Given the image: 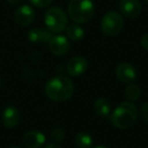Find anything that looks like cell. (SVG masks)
<instances>
[{"label":"cell","instance_id":"cell-3","mask_svg":"<svg viewBox=\"0 0 148 148\" xmlns=\"http://www.w3.org/2000/svg\"><path fill=\"white\" fill-rule=\"evenodd\" d=\"M67 9L69 17L78 25L88 23L95 15L92 0H70Z\"/></svg>","mask_w":148,"mask_h":148},{"label":"cell","instance_id":"cell-23","mask_svg":"<svg viewBox=\"0 0 148 148\" xmlns=\"http://www.w3.org/2000/svg\"><path fill=\"white\" fill-rule=\"evenodd\" d=\"M44 148H61L58 144H55V143H51V144H48L46 147Z\"/></svg>","mask_w":148,"mask_h":148},{"label":"cell","instance_id":"cell-20","mask_svg":"<svg viewBox=\"0 0 148 148\" xmlns=\"http://www.w3.org/2000/svg\"><path fill=\"white\" fill-rule=\"evenodd\" d=\"M140 114H141V117L144 119V121H146L148 123V101L143 103V106L141 107V110H140Z\"/></svg>","mask_w":148,"mask_h":148},{"label":"cell","instance_id":"cell-17","mask_svg":"<svg viewBox=\"0 0 148 148\" xmlns=\"http://www.w3.org/2000/svg\"><path fill=\"white\" fill-rule=\"evenodd\" d=\"M141 95V89L138 85L134 83H130L125 89V97L129 101H138Z\"/></svg>","mask_w":148,"mask_h":148},{"label":"cell","instance_id":"cell-10","mask_svg":"<svg viewBox=\"0 0 148 148\" xmlns=\"http://www.w3.org/2000/svg\"><path fill=\"white\" fill-rule=\"evenodd\" d=\"M88 62L82 56H75L68 61L67 72L70 76H80L87 70Z\"/></svg>","mask_w":148,"mask_h":148},{"label":"cell","instance_id":"cell-9","mask_svg":"<svg viewBox=\"0 0 148 148\" xmlns=\"http://www.w3.org/2000/svg\"><path fill=\"white\" fill-rule=\"evenodd\" d=\"M36 17V12L29 5L25 4L18 7L14 12V21L21 27H27L29 25Z\"/></svg>","mask_w":148,"mask_h":148},{"label":"cell","instance_id":"cell-14","mask_svg":"<svg viewBox=\"0 0 148 148\" xmlns=\"http://www.w3.org/2000/svg\"><path fill=\"white\" fill-rule=\"evenodd\" d=\"M93 109L97 115L101 117H109L111 115L112 106L109 99H107L106 97H99L93 103Z\"/></svg>","mask_w":148,"mask_h":148},{"label":"cell","instance_id":"cell-12","mask_svg":"<svg viewBox=\"0 0 148 148\" xmlns=\"http://www.w3.org/2000/svg\"><path fill=\"white\" fill-rule=\"evenodd\" d=\"M21 120V114L18 110L13 106L5 108L2 113V123L6 128H14Z\"/></svg>","mask_w":148,"mask_h":148},{"label":"cell","instance_id":"cell-27","mask_svg":"<svg viewBox=\"0 0 148 148\" xmlns=\"http://www.w3.org/2000/svg\"><path fill=\"white\" fill-rule=\"evenodd\" d=\"M145 1H146V2H147V3H148V0H145Z\"/></svg>","mask_w":148,"mask_h":148},{"label":"cell","instance_id":"cell-21","mask_svg":"<svg viewBox=\"0 0 148 148\" xmlns=\"http://www.w3.org/2000/svg\"><path fill=\"white\" fill-rule=\"evenodd\" d=\"M140 44L143 47V49L148 52V33L143 35V37L141 38V41H140Z\"/></svg>","mask_w":148,"mask_h":148},{"label":"cell","instance_id":"cell-7","mask_svg":"<svg viewBox=\"0 0 148 148\" xmlns=\"http://www.w3.org/2000/svg\"><path fill=\"white\" fill-rule=\"evenodd\" d=\"M48 47L53 55L64 56L69 52L70 43L66 37L61 35H56L52 36L51 40L48 43Z\"/></svg>","mask_w":148,"mask_h":148},{"label":"cell","instance_id":"cell-4","mask_svg":"<svg viewBox=\"0 0 148 148\" xmlns=\"http://www.w3.org/2000/svg\"><path fill=\"white\" fill-rule=\"evenodd\" d=\"M44 23L51 33L59 34L65 31L67 27L68 17L61 7L53 6L46 11Z\"/></svg>","mask_w":148,"mask_h":148},{"label":"cell","instance_id":"cell-25","mask_svg":"<svg viewBox=\"0 0 148 148\" xmlns=\"http://www.w3.org/2000/svg\"><path fill=\"white\" fill-rule=\"evenodd\" d=\"M10 148H19V147H16V146H13V147H10Z\"/></svg>","mask_w":148,"mask_h":148},{"label":"cell","instance_id":"cell-22","mask_svg":"<svg viewBox=\"0 0 148 148\" xmlns=\"http://www.w3.org/2000/svg\"><path fill=\"white\" fill-rule=\"evenodd\" d=\"M7 2L10 3V4H19L23 1V0H6Z\"/></svg>","mask_w":148,"mask_h":148},{"label":"cell","instance_id":"cell-13","mask_svg":"<svg viewBox=\"0 0 148 148\" xmlns=\"http://www.w3.org/2000/svg\"><path fill=\"white\" fill-rule=\"evenodd\" d=\"M52 36L53 35L50 31L39 29V27H34L27 34V39L34 44H48L51 40Z\"/></svg>","mask_w":148,"mask_h":148},{"label":"cell","instance_id":"cell-16","mask_svg":"<svg viewBox=\"0 0 148 148\" xmlns=\"http://www.w3.org/2000/svg\"><path fill=\"white\" fill-rule=\"evenodd\" d=\"M75 144L78 148H91L93 144L92 137L86 132H79L75 136Z\"/></svg>","mask_w":148,"mask_h":148},{"label":"cell","instance_id":"cell-24","mask_svg":"<svg viewBox=\"0 0 148 148\" xmlns=\"http://www.w3.org/2000/svg\"><path fill=\"white\" fill-rule=\"evenodd\" d=\"M93 148H108L107 146H103V145H97V146H95V147H93Z\"/></svg>","mask_w":148,"mask_h":148},{"label":"cell","instance_id":"cell-1","mask_svg":"<svg viewBox=\"0 0 148 148\" xmlns=\"http://www.w3.org/2000/svg\"><path fill=\"white\" fill-rule=\"evenodd\" d=\"M45 92L50 99L63 103L71 99L74 92V84L67 76H55L49 79L45 85Z\"/></svg>","mask_w":148,"mask_h":148},{"label":"cell","instance_id":"cell-2","mask_svg":"<svg viewBox=\"0 0 148 148\" xmlns=\"http://www.w3.org/2000/svg\"><path fill=\"white\" fill-rule=\"evenodd\" d=\"M137 117V107L132 101H123L111 114V123L118 129H128L135 124Z\"/></svg>","mask_w":148,"mask_h":148},{"label":"cell","instance_id":"cell-19","mask_svg":"<svg viewBox=\"0 0 148 148\" xmlns=\"http://www.w3.org/2000/svg\"><path fill=\"white\" fill-rule=\"evenodd\" d=\"M31 3L36 7H39V8H44V7H47L53 2V0H29Z\"/></svg>","mask_w":148,"mask_h":148},{"label":"cell","instance_id":"cell-6","mask_svg":"<svg viewBox=\"0 0 148 148\" xmlns=\"http://www.w3.org/2000/svg\"><path fill=\"white\" fill-rule=\"evenodd\" d=\"M115 74L116 77L121 82L126 83V84L133 83L137 77V73H136V69L134 68V66L130 63H127V62L120 63L116 67Z\"/></svg>","mask_w":148,"mask_h":148},{"label":"cell","instance_id":"cell-5","mask_svg":"<svg viewBox=\"0 0 148 148\" xmlns=\"http://www.w3.org/2000/svg\"><path fill=\"white\" fill-rule=\"evenodd\" d=\"M123 27V16L117 11H109L101 18V29L106 36L115 37V36L119 35Z\"/></svg>","mask_w":148,"mask_h":148},{"label":"cell","instance_id":"cell-8","mask_svg":"<svg viewBox=\"0 0 148 148\" xmlns=\"http://www.w3.org/2000/svg\"><path fill=\"white\" fill-rule=\"evenodd\" d=\"M120 10L125 17L134 19L141 14L142 5L139 0H121Z\"/></svg>","mask_w":148,"mask_h":148},{"label":"cell","instance_id":"cell-26","mask_svg":"<svg viewBox=\"0 0 148 148\" xmlns=\"http://www.w3.org/2000/svg\"><path fill=\"white\" fill-rule=\"evenodd\" d=\"M0 85H1V78H0Z\"/></svg>","mask_w":148,"mask_h":148},{"label":"cell","instance_id":"cell-18","mask_svg":"<svg viewBox=\"0 0 148 148\" xmlns=\"http://www.w3.org/2000/svg\"><path fill=\"white\" fill-rule=\"evenodd\" d=\"M65 138V132L61 128H56L51 132V139L55 144L61 143Z\"/></svg>","mask_w":148,"mask_h":148},{"label":"cell","instance_id":"cell-11","mask_svg":"<svg viewBox=\"0 0 148 148\" xmlns=\"http://www.w3.org/2000/svg\"><path fill=\"white\" fill-rule=\"evenodd\" d=\"M45 142L46 136L37 130L27 132L23 138V143L27 148H41Z\"/></svg>","mask_w":148,"mask_h":148},{"label":"cell","instance_id":"cell-15","mask_svg":"<svg viewBox=\"0 0 148 148\" xmlns=\"http://www.w3.org/2000/svg\"><path fill=\"white\" fill-rule=\"evenodd\" d=\"M85 31L82 27L78 25V23H72V25H68L66 27V35L69 40L73 42H79L84 38Z\"/></svg>","mask_w":148,"mask_h":148}]
</instances>
